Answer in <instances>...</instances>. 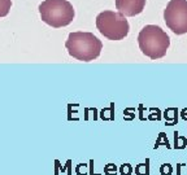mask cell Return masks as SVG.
<instances>
[{"label": "cell", "instance_id": "obj_8", "mask_svg": "<svg viewBox=\"0 0 187 175\" xmlns=\"http://www.w3.org/2000/svg\"><path fill=\"white\" fill-rule=\"evenodd\" d=\"M171 171H173V169H171V166L169 164H164L160 167V173H161L162 175H170Z\"/></svg>", "mask_w": 187, "mask_h": 175}, {"label": "cell", "instance_id": "obj_9", "mask_svg": "<svg viewBox=\"0 0 187 175\" xmlns=\"http://www.w3.org/2000/svg\"><path fill=\"white\" fill-rule=\"evenodd\" d=\"M131 171H132V169H131V166L129 164L122 165V167H121V174L122 175H130Z\"/></svg>", "mask_w": 187, "mask_h": 175}, {"label": "cell", "instance_id": "obj_4", "mask_svg": "<svg viewBox=\"0 0 187 175\" xmlns=\"http://www.w3.org/2000/svg\"><path fill=\"white\" fill-rule=\"evenodd\" d=\"M96 28L101 35L109 40H121L127 37L130 31V25L126 17L114 11H104L99 13L96 17Z\"/></svg>", "mask_w": 187, "mask_h": 175}, {"label": "cell", "instance_id": "obj_6", "mask_svg": "<svg viewBox=\"0 0 187 175\" xmlns=\"http://www.w3.org/2000/svg\"><path fill=\"white\" fill-rule=\"evenodd\" d=\"M147 0H116V8L125 17H134L143 12Z\"/></svg>", "mask_w": 187, "mask_h": 175}, {"label": "cell", "instance_id": "obj_7", "mask_svg": "<svg viewBox=\"0 0 187 175\" xmlns=\"http://www.w3.org/2000/svg\"><path fill=\"white\" fill-rule=\"evenodd\" d=\"M12 7V0H0V18L8 16Z\"/></svg>", "mask_w": 187, "mask_h": 175}, {"label": "cell", "instance_id": "obj_5", "mask_svg": "<svg viewBox=\"0 0 187 175\" xmlns=\"http://www.w3.org/2000/svg\"><path fill=\"white\" fill-rule=\"evenodd\" d=\"M164 21L174 34L187 32V0H170L164 9Z\"/></svg>", "mask_w": 187, "mask_h": 175}, {"label": "cell", "instance_id": "obj_2", "mask_svg": "<svg viewBox=\"0 0 187 175\" xmlns=\"http://www.w3.org/2000/svg\"><path fill=\"white\" fill-rule=\"evenodd\" d=\"M138 44L143 55L151 60H157L166 55L170 38L160 26L146 25L138 35Z\"/></svg>", "mask_w": 187, "mask_h": 175}, {"label": "cell", "instance_id": "obj_3", "mask_svg": "<svg viewBox=\"0 0 187 175\" xmlns=\"http://www.w3.org/2000/svg\"><path fill=\"white\" fill-rule=\"evenodd\" d=\"M39 14L51 28H64L74 20V8L68 0H44L39 4Z\"/></svg>", "mask_w": 187, "mask_h": 175}, {"label": "cell", "instance_id": "obj_1", "mask_svg": "<svg viewBox=\"0 0 187 175\" xmlns=\"http://www.w3.org/2000/svg\"><path fill=\"white\" fill-rule=\"evenodd\" d=\"M65 47L72 57L79 61L89 62L100 56L103 43L92 32L74 31L69 34L68 40L65 42Z\"/></svg>", "mask_w": 187, "mask_h": 175}]
</instances>
